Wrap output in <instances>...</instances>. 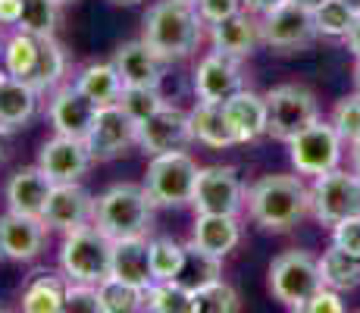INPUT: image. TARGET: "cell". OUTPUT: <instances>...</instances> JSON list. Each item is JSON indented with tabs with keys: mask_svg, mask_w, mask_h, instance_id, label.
Instances as JSON below:
<instances>
[{
	"mask_svg": "<svg viewBox=\"0 0 360 313\" xmlns=\"http://www.w3.org/2000/svg\"><path fill=\"white\" fill-rule=\"evenodd\" d=\"M248 217L266 232H292L307 213H314V198L301 176L273 172L248 185Z\"/></svg>",
	"mask_w": 360,
	"mask_h": 313,
	"instance_id": "6da1fadb",
	"label": "cell"
},
{
	"mask_svg": "<svg viewBox=\"0 0 360 313\" xmlns=\"http://www.w3.org/2000/svg\"><path fill=\"white\" fill-rule=\"evenodd\" d=\"M204 25L207 23L200 19L198 4L191 0H157L141 19V41L160 53V60L176 63L191 57L200 47Z\"/></svg>",
	"mask_w": 360,
	"mask_h": 313,
	"instance_id": "7a4b0ae2",
	"label": "cell"
},
{
	"mask_svg": "<svg viewBox=\"0 0 360 313\" xmlns=\"http://www.w3.org/2000/svg\"><path fill=\"white\" fill-rule=\"evenodd\" d=\"M154 210L148 188L135 182H116L107 191L98 194L94 204V226L107 235L110 241L122 238H150L154 229Z\"/></svg>",
	"mask_w": 360,
	"mask_h": 313,
	"instance_id": "3957f363",
	"label": "cell"
},
{
	"mask_svg": "<svg viewBox=\"0 0 360 313\" xmlns=\"http://www.w3.org/2000/svg\"><path fill=\"white\" fill-rule=\"evenodd\" d=\"M113 267V241L98 226H85L79 232L63 235L60 245V273L75 285H101L110 279Z\"/></svg>",
	"mask_w": 360,
	"mask_h": 313,
	"instance_id": "277c9868",
	"label": "cell"
},
{
	"mask_svg": "<svg viewBox=\"0 0 360 313\" xmlns=\"http://www.w3.org/2000/svg\"><path fill=\"white\" fill-rule=\"evenodd\" d=\"M198 160L188 151H169L148 160L144 170V188L157 207H188L198 185Z\"/></svg>",
	"mask_w": 360,
	"mask_h": 313,
	"instance_id": "5b68a950",
	"label": "cell"
},
{
	"mask_svg": "<svg viewBox=\"0 0 360 313\" xmlns=\"http://www.w3.org/2000/svg\"><path fill=\"white\" fill-rule=\"evenodd\" d=\"M320 288H323L320 260L310 250L292 248V250H282L279 257H273V263H269V291L288 310L301 307Z\"/></svg>",
	"mask_w": 360,
	"mask_h": 313,
	"instance_id": "8992f818",
	"label": "cell"
},
{
	"mask_svg": "<svg viewBox=\"0 0 360 313\" xmlns=\"http://www.w3.org/2000/svg\"><path fill=\"white\" fill-rule=\"evenodd\" d=\"M342 154H345V138L326 120H316L301 135H295L288 141V160H292L297 176H314V179L326 176V172L338 170Z\"/></svg>",
	"mask_w": 360,
	"mask_h": 313,
	"instance_id": "52a82bcc",
	"label": "cell"
},
{
	"mask_svg": "<svg viewBox=\"0 0 360 313\" xmlns=\"http://www.w3.org/2000/svg\"><path fill=\"white\" fill-rule=\"evenodd\" d=\"M266 113H269V135L276 141H292L295 135H301L307 125L320 120V103L316 94L304 85H276L266 94Z\"/></svg>",
	"mask_w": 360,
	"mask_h": 313,
	"instance_id": "ba28073f",
	"label": "cell"
},
{
	"mask_svg": "<svg viewBox=\"0 0 360 313\" xmlns=\"http://www.w3.org/2000/svg\"><path fill=\"white\" fill-rule=\"evenodd\" d=\"M314 198V217L323 226H338L345 219L360 217V176L354 170H332L326 176L314 179L310 185Z\"/></svg>",
	"mask_w": 360,
	"mask_h": 313,
	"instance_id": "9c48e42d",
	"label": "cell"
},
{
	"mask_svg": "<svg viewBox=\"0 0 360 313\" xmlns=\"http://www.w3.org/2000/svg\"><path fill=\"white\" fill-rule=\"evenodd\" d=\"M260 32H263V47L276 53H297L307 51L320 32H316V19L310 10L285 0L282 6H276L273 13L260 16Z\"/></svg>",
	"mask_w": 360,
	"mask_h": 313,
	"instance_id": "30bf717a",
	"label": "cell"
},
{
	"mask_svg": "<svg viewBox=\"0 0 360 313\" xmlns=\"http://www.w3.org/2000/svg\"><path fill=\"white\" fill-rule=\"evenodd\" d=\"M248 188L241 182L235 166H200L195 198L191 207L198 213H226V217H238L245 207Z\"/></svg>",
	"mask_w": 360,
	"mask_h": 313,
	"instance_id": "8fae6325",
	"label": "cell"
},
{
	"mask_svg": "<svg viewBox=\"0 0 360 313\" xmlns=\"http://www.w3.org/2000/svg\"><path fill=\"white\" fill-rule=\"evenodd\" d=\"M191 85H195V97L200 103H226L248 88L241 60L226 57V53H217V51L204 53L198 60Z\"/></svg>",
	"mask_w": 360,
	"mask_h": 313,
	"instance_id": "7c38bea8",
	"label": "cell"
},
{
	"mask_svg": "<svg viewBox=\"0 0 360 313\" xmlns=\"http://www.w3.org/2000/svg\"><path fill=\"white\" fill-rule=\"evenodd\" d=\"M191 141H195V135H191L188 110H179L172 103L160 107L144 122H138V148L148 157L169 154V151H185Z\"/></svg>",
	"mask_w": 360,
	"mask_h": 313,
	"instance_id": "4fadbf2b",
	"label": "cell"
},
{
	"mask_svg": "<svg viewBox=\"0 0 360 313\" xmlns=\"http://www.w3.org/2000/svg\"><path fill=\"white\" fill-rule=\"evenodd\" d=\"M85 141L94 154V163H107V160L122 157L129 148L138 144V122L131 120L120 103H113V107H101Z\"/></svg>",
	"mask_w": 360,
	"mask_h": 313,
	"instance_id": "5bb4252c",
	"label": "cell"
},
{
	"mask_svg": "<svg viewBox=\"0 0 360 313\" xmlns=\"http://www.w3.org/2000/svg\"><path fill=\"white\" fill-rule=\"evenodd\" d=\"M38 166L51 176L53 185H66V182H79L91 170L94 154L85 138H69V135H57L53 132V138H47L41 144Z\"/></svg>",
	"mask_w": 360,
	"mask_h": 313,
	"instance_id": "9a60e30c",
	"label": "cell"
},
{
	"mask_svg": "<svg viewBox=\"0 0 360 313\" xmlns=\"http://www.w3.org/2000/svg\"><path fill=\"white\" fill-rule=\"evenodd\" d=\"M94 198L82 182H66L53 185L51 200L44 207V222L51 226V232H79L85 226H94Z\"/></svg>",
	"mask_w": 360,
	"mask_h": 313,
	"instance_id": "2e32d148",
	"label": "cell"
},
{
	"mask_svg": "<svg viewBox=\"0 0 360 313\" xmlns=\"http://www.w3.org/2000/svg\"><path fill=\"white\" fill-rule=\"evenodd\" d=\"M51 226L38 217H19V213H0V257L13 263H29L47 248Z\"/></svg>",
	"mask_w": 360,
	"mask_h": 313,
	"instance_id": "e0dca14e",
	"label": "cell"
},
{
	"mask_svg": "<svg viewBox=\"0 0 360 313\" xmlns=\"http://www.w3.org/2000/svg\"><path fill=\"white\" fill-rule=\"evenodd\" d=\"M98 116V107L88 101L72 82L60 85L53 94H47V120H51L57 135H69V138H88Z\"/></svg>",
	"mask_w": 360,
	"mask_h": 313,
	"instance_id": "ac0fdd59",
	"label": "cell"
},
{
	"mask_svg": "<svg viewBox=\"0 0 360 313\" xmlns=\"http://www.w3.org/2000/svg\"><path fill=\"white\" fill-rule=\"evenodd\" d=\"M207 38H210V47L217 53H226V57H235L245 63L263 44L260 16L251 10H241L235 16L223 19V23L207 25Z\"/></svg>",
	"mask_w": 360,
	"mask_h": 313,
	"instance_id": "d6986e66",
	"label": "cell"
},
{
	"mask_svg": "<svg viewBox=\"0 0 360 313\" xmlns=\"http://www.w3.org/2000/svg\"><path fill=\"white\" fill-rule=\"evenodd\" d=\"M53 182L38 163L34 166H22L6 179L4 198H6V210L19 213V217H38L44 219V207L51 200Z\"/></svg>",
	"mask_w": 360,
	"mask_h": 313,
	"instance_id": "ffe728a7",
	"label": "cell"
},
{
	"mask_svg": "<svg viewBox=\"0 0 360 313\" xmlns=\"http://www.w3.org/2000/svg\"><path fill=\"white\" fill-rule=\"evenodd\" d=\"M110 63L116 66V72H120L126 88H160V82H163L166 60H160V53L150 51L141 38L122 41L113 51V60Z\"/></svg>",
	"mask_w": 360,
	"mask_h": 313,
	"instance_id": "44dd1931",
	"label": "cell"
},
{
	"mask_svg": "<svg viewBox=\"0 0 360 313\" xmlns=\"http://www.w3.org/2000/svg\"><path fill=\"white\" fill-rule=\"evenodd\" d=\"M223 110H226V120H229L238 144H251L257 138L269 135V113H266V97L263 94L245 88L232 101H226Z\"/></svg>",
	"mask_w": 360,
	"mask_h": 313,
	"instance_id": "7402d4cb",
	"label": "cell"
},
{
	"mask_svg": "<svg viewBox=\"0 0 360 313\" xmlns=\"http://www.w3.org/2000/svg\"><path fill=\"white\" fill-rule=\"evenodd\" d=\"M41 94L32 82L25 79H13V75H0V129L6 132H19L25 129L34 113H38Z\"/></svg>",
	"mask_w": 360,
	"mask_h": 313,
	"instance_id": "603a6c76",
	"label": "cell"
},
{
	"mask_svg": "<svg viewBox=\"0 0 360 313\" xmlns=\"http://www.w3.org/2000/svg\"><path fill=\"white\" fill-rule=\"evenodd\" d=\"M191 245H198L207 254L226 257L241 245V222L238 217H226V213H198L195 229H191Z\"/></svg>",
	"mask_w": 360,
	"mask_h": 313,
	"instance_id": "cb8c5ba5",
	"label": "cell"
},
{
	"mask_svg": "<svg viewBox=\"0 0 360 313\" xmlns=\"http://www.w3.org/2000/svg\"><path fill=\"white\" fill-rule=\"evenodd\" d=\"M110 276L148 291L154 285V273H150V238L113 241V267H110Z\"/></svg>",
	"mask_w": 360,
	"mask_h": 313,
	"instance_id": "d4e9b609",
	"label": "cell"
},
{
	"mask_svg": "<svg viewBox=\"0 0 360 313\" xmlns=\"http://www.w3.org/2000/svg\"><path fill=\"white\" fill-rule=\"evenodd\" d=\"M72 85L79 88V91L85 94L98 110L120 103L122 88H126L113 63H85V66L72 75Z\"/></svg>",
	"mask_w": 360,
	"mask_h": 313,
	"instance_id": "484cf974",
	"label": "cell"
},
{
	"mask_svg": "<svg viewBox=\"0 0 360 313\" xmlns=\"http://www.w3.org/2000/svg\"><path fill=\"white\" fill-rule=\"evenodd\" d=\"M188 120H191V135H195L198 144L204 148H213V151H226L232 148L235 141V132L229 120H226V110L223 103H195L188 110Z\"/></svg>",
	"mask_w": 360,
	"mask_h": 313,
	"instance_id": "4316f807",
	"label": "cell"
},
{
	"mask_svg": "<svg viewBox=\"0 0 360 313\" xmlns=\"http://www.w3.org/2000/svg\"><path fill=\"white\" fill-rule=\"evenodd\" d=\"M66 291H69V279L63 273H38L22 288L19 310L22 313H63Z\"/></svg>",
	"mask_w": 360,
	"mask_h": 313,
	"instance_id": "83f0119b",
	"label": "cell"
},
{
	"mask_svg": "<svg viewBox=\"0 0 360 313\" xmlns=\"http://www.w3.org/2000/svg\"><path fill=\"white\" fill-rule=\"evenodd\" d=\"M320 260V279H323V288H332V291H354L360 285V257L348 254V250L329 245L323 250Z\"/></svg>",
	"mask_w": 360,
	"mask_h": 313,
	"instance_id": "f1b7e54d",
	"label": "cell"
},
{
	"mask_svg": "<svg viewBox=\"0 0 360 313\" xmlns=\"http://www.w3.org/2000/svg\"><path fill=\"white\" fill-rule=\"evenodd\" d=\"M219 279H223V260L188 241V245H185L182 267H179V276L172 282H179L188 291H200V288H207V285H213Z\"/></svg>",
	"mask_w": 360,
	"mask_h": 313,
	"instance_id": "f546056e",
	"label": "cell"
},
{
	"mask_svg": "<svg viewBox=\"0 0 360 313\" xmlns=\"http://www.w3.org/2000/svg\"><path fill=\"white\" fill-rule=\"evenodd\" d=\"M66 69H69V60H66V51L57 38H41V53H38V66L32 72V85L38 88L41 94H53L60 85H66Z\"/></svg>",
	"mask_w": 360,
	"mask_h": 313,
	"instance_id": "4dcf8cb0",
	"label": "cell"
},
{
	"mask_svg": "<svg viewBox=\"0 0 360 313\" xmlns=\"http://www.w3.org/2000/svg\"><path fill=\"white\" fill-rule=\"evenodd\" d=\"M38 53H41V38L16 29L4 41V72L13 75V79L29 82L34 66H38Z\"/></svg>",
	"mask_w": 360,
	"mask_h": 313,
	"instance_id": "1f68e13d",
	"label": "cell"
},
{
	"mask_svg": "<svg viewBox=\"0 0 360 313\" xmlns=\"http://www.w3.org/2000/svg\"><path fill=\"white\" fill-rule=\"evenodd\" d=\"M148 313H195V291L182 288L179 282H154L144 291Z\"/></svg>",
	"mask_w": 360,
	"mask_h": 313,
	"instance_id": "d6a6232c",
	"label": "cell"
},
{
	"mask_svg": "<svg viewBox=\"0 0 360 313\" xmlns=\"http://www.w3.org/2000/svg\"><path fill=\"white\" fill-rule=\"evenodd\" d=\"M60 25V4L57 0H22V19L19 29L34 38H53Z\"/></svg>",
	"mask_w": 360,
	"mask_h": 313,
	"instance_id": "836d02e7",
	"label": "cell"
},
{
	"mask_svg": "<svg viewBox=\"0 0 360 313\" xmlns=\"http://www.w3.org/2000/svg\"><path fill=\"white\" fill-rule=\"evenodd\" d=\"M185 257V245L169 235H157L150 238V273H154V282H172L179 276V267H182Z\"/></svg>",
	"mask_w": 360,
	"mask_h": 313,
	"instance_id": "e575fe53",
	"label": "cell"
},
{
	"mask_svg": "<svg viewBox=\"0 0 360 313\" xmlns=\"http://www.w3.org/2000/svg\"><path fill=\"white\" fill-rule=\"evenodd\" d=\"M98 298H101L103 313H138V310H144V291L135 288V285H129V282L113 279V276L98 285Z\"/></svg>",
	"mask_w": 360,
	"mask_h": 313,
	"instance_id": "d590c367",
	"label": "cell"
},
{
	"mask_svg": "<svg viewBox=\"0 0 360 313\" xmlns=\"http://www.w3.org/2000/svg\"><path fill=\"white\" fill-rule=\"evenodd\" d=\"M238 307H241L238 291L226 279L195 291V313H238Z\"/></svg>",
	"mask_w": 360,
	"mask_h": 313,
	"instance_id": "8d00e7d4",
	"label": "cell"
},
{
	"mask_svg": "<svg viewBox=\"0 0 360 313\" xmlns=\"http://www.w3.org/2000/svg\"><path fill=\"white\" fill-rule=\"evenodd\" d=\"M314 19H316V32H320L323 38H348L354 13H351L342 0H326L320 10H314Z\"/></svg>",
	"mask_w": 360,
	"mask_h": 313,
	"instance_id": "74e56055",
	"label": "cell"
},
{
	"mask_svg": "<svg viewBox=\"0 0 360 313\" xmlns=\"http://www.w3.org/2000/svg\"><path fill=\"white\" fill-rule=\"evenodd\" d=\"M166 103L169 101L160 94V88H122V97H120V107L126 110L135 122H144L160 107H166Z\"/></svg>",
	"mask_w": 360,
	"mask_h": 313,
	"instance_id": "f35d334b",
	"label": "cell"
},
{
	"mask_svg": "<svg viewBox=\"0 0 360 313\" xmlns=\"http://www.w3.org/2000/svg\"><path fill=\"white\" fill-rule=\"evenodd\" d=\"M329 122L335 125V132L345 138V144H354L360 141V94H348L332 107Z\"/></svg>",
	"mask_w": 360,
	"mask_h": 313,
	"instance_id": "ab89813d",
	"label": "cell"
},
{
	"mask_svg": "<svg viewBox=\"0 0 360 313\" xmlns=\"http://www.w3.org/2000/svg\"><path fill=\"white\" fill-rule=\"evenodd\" d=\"M63 313H103L101 298H98V285H75V282H69Z\"/></svg>",
	"mask_w": 360,
	"mask_h": 313,
	"instance_id": "60d3db41",
	"label": "cell"
},
{
	"mask_svg": "<svg viewBox=\"0 0 360 313\" xmlns=\"http://www.w3.org/2000/svg\"><path fill=\"white\" fill-rule=\"evenodd\" d=\"M241 10H248L245 0H198V13L207 25L223 23V19H229Z\"/></svg>",
	"mask_w": 360,
	"mask_h": 313,
	"instance_id": "b9f144b4",
	"label": "cell"
},
{
	"mask_svg": "<svg viewBox=\"0 0 360 313\" xmlns=\"http://www.w3.org/2000/svg\"><path fill=\"white\" fill-rule=\"evenodd\" d=\"M292 313H345V301L338 291L332 288H320L310 301H304L301 307H295Z\"/></svg>",
	"mask_w": 360,
	"mask_h": 313,
	"instance_id": "7bdbcfd3",
	"label": "cell"
},
{
	"mask_svg": "<svg viewBox=\"0 0 360 313\" xmlns=\"http://www.w3.org/2000/svg\"><path fill=\"white\" fill-rule=\"evenodd\" d=\"M332 245L348 250V254H354V257H360V217L332 226Z\"/></svg>",
	"mask_w": 360,
	"mask_h": 313,
	"instance_id": "ee69618b",
	"label": "cell"
},
{
	"mask_svg": "<svg viewBox=\"0 0 360 313\" xmlns=\"http://www.w3.org/2000/svg\"><path fill=\"white\" fill-rule=\"evenodd\" d=\"M19 19H22V0H0V25L19 29Z\"/></svg>",
	"mask_w": 360,
	"mask_h": 313,
	"instance_id": "f6af8a7d",
	"label": "cell"
},
{
	"mask_svg": "<svg viewBox=\"0 0 360 313\" xmlns=\"http://www.w3.org/2000/svg\"><path fill=\"white\" fill-rule=\"evenodd\" d=\"M285 0H245V6L251 13H257V16H266V13H273L276 6H282Z\"/></svg>",
	"mask_w": 360,
	"mask_h": 313,
	"instance_id": "bcb514c9",
	"label": "cell"
},
{
	"mask_svg": "<svg viewBox=\"0 0 360 313\" xmlns=\"http://www.w3.org/2000/svg\"><path fill=\"white\" fill-rule=\"evenodd\" d=\"M348 47H351V53L360 60V16H354V23H351V32H348Z\"/></svg>",
	"mask_w": 360,
	"mask_h": 313,
	"instance_id": "7dc6e473",
	"label": "cell"
},
{
	"mask_svg": "<svg viewBox=\"0 0 360 313\" xmlns=\"http://www.w3.org/2000/svg\"><path fill=\"white\" fill-rule=\"evenodd\" d=\"M10 135H13V132L0 129V163H4V160L10 157Z\"/></svg>",
	"mask_w": 360,
	"mask_h": 313,
	"instance_id": "c3c4849f",
	"label": "cell"
},
{
	"mask_svg": "<svg viewBox=\"0 0 360 313\" xmlns=\"http://www.w3.org/2000/svg\"><path fill=\"white\" fill-rule=\"evenodd\" d=\"M351 166H354V172L360 176V141L351 144Z\"/></svg>",
	"mask_w": 360,
	"mask_h": 313,
	"instance_id": "681fc988",
	"label": "cell"
},
{
	"mask_svg": "<svg viewBox=\"0 0 360 313\" xmlns=\"http://www.w3.org/2000/svg\"><path fill=\"white\" fill-rule=\"evenodd\" d=\"M292 4H297V6H304V10L314 13V10H320V6L326 4V0H292Z\"/></svg>",
	"mask_w": 360,
	"mask_h": 313,
	"instance_id": "f907efd6",
	"label": "cell"
},
{
	"mask_svg": "<svg viewBox=\"0 0 360 313\" xmlns=\"http://www.w3.org/2000/svg\"><path fill=\"white\" fill-rule=\"evenodd\" d=\"M345 6H348L351 13H354V16H360V0H342Z\"/></svg>",
	"mask_w": 360,
	"mask_h": 313,
	"instance_id": "816d5d0a",
	"label": "cell"
},
{
	"mask_svg": "<svg viewBox=\"0 0 360 313\" xmlns=\"http://www.w3.org/2000/svg\"><path fill=\"white\" fill-rule=\"evenodd\" d=\"M354 91L360 94V60H357V66H354Z\"/></svg>",
	"mask_w": 360,
	"mask_h": 313,
	"instance_id": "f5cc1de1",
	"label": "cell"
},
{
	"mask_svg": "<svg viewBox=\"0 0 360 313\" xmlns=\"http://www.w3.org/2000/svg\"><path fill=\"white\" fill-rule=\"evenodd\" d=\"M0 75H4V41H0Z\"/></svg>",
	"mask_w": 360,
	"mask_h": 313,
	"instance_id": "db71d44e",
	"label": "cell"
},
{
	"mask_svg": "<svg viewBox=\"0 0 360 313\" xmlns=\"http://www.w3.org/2000/svg\"><path fill=\"white\" fill-rule=\"evenodd\" d=\"M113 4H126V6H131V4H138V0H113Z\"/></svg>",
	"mask_w": 360,
	"mask_h": 313,
	"instance_id": "11a10c76",
	"label": "cell"
},
{
	"mask_svg": "<svg viewBox=\"0 0 360 313\" xmlns=\"http://www.w3.org/2000/svg\"><path fill=\"white\" fill-rule=\"evenodd\" d=\"M57 4H60V6H66V4H72V0H57Z\"/></svg>",
	"mask_w": 360,
	"mask_h": 313,
	"instance_id": "9f6ffc18",
	"label": "cell"
},
{
	"mask_svg": "<svg viewBox=\"0 0 360 313\" xmlns=\"http://www.w3.org/2000/svg\"><path fill=\"white\" fill-rule=\"evenodd\" d=\"M0 313H10V310H4V307H0Z\"/></svg>",
	"mask_w": 360,
	"mask_h": 313,
	"instance_id": "6f0895ef",
	"label": "cell"
},
{
	"mask_svg": "<svg viewBox=\"0 0 360 313\" xmlns=\"http://www.w3.org/2000/svg\"><path fill=\"white\" fill-rule=\"evenodd\" d=\"M191 4H198V0H191Z\"/></svg>",
	"mask_w": 360,
	"mask_h": 313,
	"instance_id": "680465c9",
	"label": "cell"
},
{
	"mask_svg": "<svg viewBox=\"0 0 360 313\" xmlns=\"http://www.w3.org/2000/svg\"><path fill=\"white\" fill-rule=\"evenodd\" d=\"M357 313H360V310H357Z\"/></svg>",
	"mask_w": 360,
	"mask_h": 313,
	"instance_id": "91938a15",
	"label": "cell"
}]
</instances>
